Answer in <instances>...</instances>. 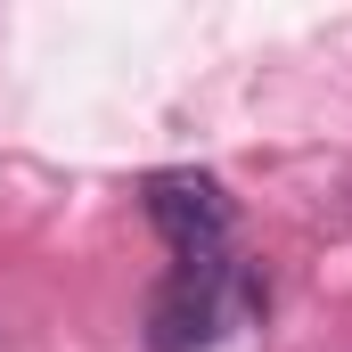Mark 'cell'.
I'll list each match as a JSON object with an SVG mask.
<instances>
[{
    "label": "cell",
    "instance_id": "6da1fadb",
    "mask_svg": "<svg viewBox=\"0 0 352 352\" xmlns=\"http://www.w3.org/2000/svg\"><path fill=\"white\" fill-rule=\"evenodd\" d=\"M148 221L164 230V246L180 263H205V254H221L238 213H230V197H221L213 173H156L148 180Z\"/></svg>",
    "mask_w": 352,
    "mask_h": 352
},
{
    "label": "cell",
    "instance_id": "7a4b0ae2",
    "mask_svg": "<svg viewBox=\"0 0 352 352\" xmlns=\"http://www.w3.org/2000/svg\"><path fill=\"white\" fill-rule=\"evenodd\" d=\"M230 278H238L230 254L180 263L173 287L148 303V352H205V344H213V328H221V287H230Z\"/></svg>",
    "mask_w": 352,
    "mask_h": 352
}]
</instances>
